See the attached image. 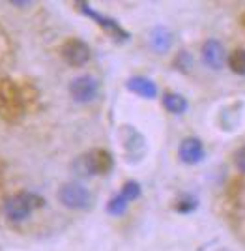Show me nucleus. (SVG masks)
I'll return each mask as SVG.
<instances>
[{"label":"nucleus","instance_id":"obj_1","mask_svg":"<svg viewBox=\"0 0 245 251\" xmlns=\"http://www.w3.org/2000/svg\"><path fill=\"white\" fill-rule=\"evenodd\" d=\"M112 165H114V159L107 150L94 148L75 159L73 171L79 176H96V175H107Z\"/></svg>","mask_w":245,"mask_h":251},{"label":"nucleus","instance_id":"obj_2","mask_svg":"<svg viewBox=\"0 0 245 251\" xmlns=\"http://www.w3.org/2000/svg\"><path fill=\"white\" fill-rule=\"evenodd\" d=\"M43 204H45V201L36 193H30V191L17 193L6 201V216L11 221H24L32 216L34 210Z\"/></svg>","mask_w":245,"mask_h":251},{"label":"nucleus","instance_id":"obj_3","mask_svg":"<svg viewBox=\"0 0 245 251\" xmlns=\"http://www.w3.org/2000/svg\"><path fill=\"white\" fill-rule=\"evenodd\" d=\"M58 201L69 210H88L92 206V193L77 182H67L58 189Z\"/></svg>","mask_w":245,"mask_h":251},{"label":"nucleus","instance_id":"obj_4","mask_svg":"<svg viewBox=\"0 0 245 251\" xmlns=\"http://www.w3.org/2000/svg\"><path fill=\"white\" fill-rule=\"evenodd\" d=\"M24 111L21 90L11 83V81H2L0 83V115L4 118L15 120Z\"/></svg>","mask_w":245,"mask_h":251},{"label":"nucleus","instance_id":"obj_5","mask_svg":"<svg viewBox=\"0 0 245 251\" xmlns=\"http://www.w3.org/2000/svg\"><path fill=\"white\" fill-rule=\"evenodd\" d=\"M69 94L77 103H92L99 94V83L92 75H79L69 83Z\"/></svg>","mask_w":245,"mask_h":251},{"label":"nucleus","instance_id":"obj_6","mask_svg":"<svg viewBox=\"0 0 245 251\" xmlns=\"http://www.w3.org/2000/svg\"><path fill=\"white\" fill-rule=\"evenodd\" d=\"M60 54H62L64 62L69 64V66H73V68L85 66V64L90 60V56H92L88 43H85L83 40H77V38L67 40V42L60 47Z\"/></svg>","mask_w":245,"mask_h":251},{"label":"nucleus","instance_id":"obj_7","mask_svg":"<svg viewBox=\"0 0 245 251\" xmlns=\"http://www.w3.org/2000/svg\"><path fill=\"white\" fill-rule=\"evenodd\" d=\"M178 156L183 163L187 165H197L200 163L204 157H206V150H204V145L200 139L197 137H187L181 141L180 148H178Z\"/></svg>","mask_w":245,"mask_h":251},{"label":"nucleus","instance_id":"obj_8","mask_svg":"<svg viewBox=\"0 0 245 251\" xmlns=\"http://www.w3.org/2000/svg\"><path fill=\"white\" fill-rule=\"evenodd\" d=\"M202 60L204 64L213 70V72H219L224 66L226 60V54H224V47L219 40H208L202 45Z\"/></svg>","mask_w":245,"mask_h":251},{"label":"nucleus","instance_id":"obj_9","mask_svg":"<svg viewBox=\"0 0 245 251\" xmlns=\"http://www.w3.org/2000/svg\"><path fill=\"white\" fill-rule=\"evenodd\" d=\"M128 90H131L133 94L140 96V98H146V100H154L157 96V84L154 81H150L148 77H131L128 81Z\"/></svg>","mask_w":245,"mask_h":251},{"label":"nucleus","instance_id":"obj_10","mask_svg":"<svg viewBox=\"0 0 245 251\" xmlns=\"http://www.w3.org/2000/svg\"><path fill=\"white\" fill-rule=\"evenodd\" d=\"M79 8H81V11L83 13H86L88 17H92V19H96L97 23H99V26L101 28H105V30L112 32L116 38H122V40H128L129 34H126V32L120 28V25H118L114 19H109V17H103V15H99V13H96V11L92 10L88 4H79Z\"/></svg>","mask_w":245,"mask_h":251},{"label":"nucleus","instance_id":"obj_11","mask_svg":"<svg viewBox=\"0 0 245 251\" xmlns=\"http://www.w3.org/2000/svg\"><path fill=\"white\" fill-rule=\"evenodd\" d=\"M172 42H174V36L165 26H156L150 32V47L156 52H167L172 47Z\"/></svg>","mask_w":245,"mask_h":251},{"label":"nucleus","instance_id":"obj_12","mask_svg":"<svg viewBox=\"0 0 245 251\" xmlns=\"http://www.w3.org/2000/svg\"><path fill=\"white\" fill-rule=\"evenodd\" d=\"M163 105L172 115H183L187 111V100L181 94H174V92L163 96Z\"/></svg>","mask_w":245,"mask_h":251},{"label":"nucleus","instance_id":"obj_13","mask_svg":"<svg viewBox=\"0 0 245 251\" xmlns=\"http://www.w3.org/2000/svg\"><path fill=\"white\" fill-rule=\"evenodd\" d=\"M228 66L236 75H245V49H236L228 56Z\"/></svg>","mask_w":245,"mask_h":251},{"label":"nucleus","instance_id":"obj_14","mask_svg":"<svg viewBox=\"0 0 245 251\" xmlns=\"http://www.w3.org/2000/svg\"><path fill=\"white\" fill-rule=\"evenodd\" d=\"M126 210H128V201L124 199L122 195L112 197V199L109 201V204H107V212H109L111 216H122Z\"/></svg>","mask_w":245,"mask_h":251},{"label":"nucleus","instance_id":"obj_15","mask_svg":"<svg viewBox=\"0 0 245 251\" xmlns=\"http://www.w3.org/2000/svg\"><path fill=\"white\" fill-rule=\"evenodd\" d=\"M124 199L128 201H135L140 197V184L139 182H133V180H129L124 184V188H122V193H120Z\"/></svg>","mask_w":245,"mask_h":251},{"label":"nucleus","instance_id":"obj_16","mask_svg":"<svg viewBox=\"0 0 245 251\" xmlns=\"http://www.w3.org/2000/svg\"><path fill=\"white\" fill-rule=\"evenodd\" d=\"M197 206H199L197 199H193L189 195H187V197H181V199L176 202V210L181 212V214H189L193 210H197Z\"/></svg>","mask_w":245,"mask_h":251},{"label":"nucleus","instance_id":"obj_17","mask_svg":"<svg viewBox=\"0 0 245 251\" xmlns=\"http://www.w3.org/2000/svg\"><path fill=\"white\" fill-rule=\"evenodd\" d=\"M234 165H236V169H238L240 173H244V175H245V145L236 150V154H234Z\"/></svg>","mask_w":245,"mask_h":251}]
</instances>
